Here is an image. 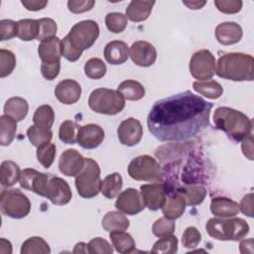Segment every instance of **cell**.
<instances>
[{
	"mask_svg": "<svg viewBox=\"0 0 254 254\" xmlns=\"http://www.w3.org/2000/svg\"><path fill=\"white\" fill-rule=\"evenodd\" d=\"M21 171L13 161H4L0 168V183L3 187H12L20 180Z\"/></svg>",
	"mask_w": 254,
	"mask_h": 254,
	"instance_id": "31",
	"label": "cell"
},
{
	"mask_svg": "<svg viewBox=\"0 0 254 254\" xmlns=\"http://www.w3.org/2000/svg\"><path fill=\"white\" fill-rule=\"evenodd\" d=\"M75 187L80 196L91 198L100 191V168L93 159H85L84 166L80 173L75 177Z\"/></svg>",
	"mask_w": 254,
	"mask_h": 254,
	"instance_id": "8",
	"label": "cell"
},
{
	"mask_svg": "<svg viewBox=\"0 0 254 254\" xmlns=\"http://www.w3.org/2000/svg\"><path fill=\"white\" fill-rule=\"evenodd\" d=\"M201 240V234L194 226H189L183 233L182 244L188 249L195 248Z\"/></svg>",
	"mask_w": 254,
	"mask_h": 254,
	"instance_id": "46",
	"label": "cell"
},
{
	"mask_svg": "<svg viewBox=\"0 0 254 254\" xmlns=\"http://www.w3.org/2000/svg\"><path fill=\"white\" fill-rule=\"evenodd\" d=\"M29 111V104L22 97H11L4 104V113L16 121L23 120Z\"/></svg>",
	"mask_w": 254,
	"mask_h": 254,
	"instance_id": "26",
	"label": "cell"
},
{
	"mask_svg": "<svg viewBox=\"0 0 254 254\" xmlns=\"http://www.w3.org/2000/svg\"><path fill=\"white\" fill-rule=\"evenodd\" d=\"M210 211L218 217H232L239 212V204L227 197H213L210 202Z\"/></svg>",
	"mask_w": 254,
	"mask_h": 254,
	"instance_id": "23",
	"label": "cell"
},
{
	"mask_svg": "<svg viewBox=\"0 0 254 254\" xmlns=\"http://www.w3.org/2000/svg\"><path fill=\"white\" fill-rule=\"evenodd\" d=\"M22 5L29 11H39L44 9L48 1H42V0H23L21 1Z\"/></svg>",
	"mask_w": 254,
	"mask_h": 254,
	"instance_id": "53",
	"label": "cell"
},
{
	"mask_svg": "<svg viewBox=\"0 0 254 254\" xmlns=\"http://www.w3.org/2000/svg\"><path fill=\"white\" fill-rule=\"evenodd\" d=\"M193 90L209 99H217L223 93L222 86L215 80H201L192 83Z\"/></svg>",
	"mask_w": 254,
	"mask_h": 254,
	"instance_id": "33",
	"label": "cell"
},
{
	"mask_svg": "<svg viewBox=\"0 0 254 254\" xmlns=\"http://www.w3.org/2000/svg\"><path fill=\"white\" fill-rule=\"evenodd\" d=\"M186 205L187 204L184 197L178 191H173L169 192L168 196L166 197L162 211L165 217L174 220L183 215Z\"/></svg>",
	"mask_w": 254,
	"mask_h": 254,
	"instance_id": "22",
	"label": "cell"
},
{
	"mask_svg": "<svg viewBox=\"0 0 254 254\" xmlns=\"http://www.w3.org/2000/svg\"><path fill=\"white\" fill-rule=\"evenodd\" d=\"M183 3L189 9L197 10V9H201L206 4V1H183Z\"/></svg>",
	"mask_w": 254,
	"mask_h": 254,
	"instance_id": "56",
	"label": "cell"
},
{
	"mask_svg": "<svg viewBox=\"0 0 254 254\" xmlns=\"http://www.w3.org/2000/svg\"><path fill=\"white\" fill-rule=\"evenodd\" d=\"M129 176L136 181L162 183L163 171L156 159L149 155H141L133 159L128 166Z\"/></svg>",
	"mask_w": 254,
	"mask_h": 254,
	"instance_id": "9",
	"label": "cell"
},
{
	"mask_svg": "<svg viewBox=\"0 0 254 254\" xmlns=\"http://www.w3.org/2000/svg\"><path fill=\"white\" fill-rule=\"evenodd\" d=\"M61 70V63L56 64H41V72L42 75L48 79L53 80L55 79Z\"/></svg>",
	"mask_w": 254,
	"mask_h": 254,
	"instance_id": "51",
	"label": "cell"
},
{
	"mask_svg": "<svg viewBox=\"0 0 254 254\" xmlns=\"http://www.w3.org/2000/svg\"><path fill=\"white\" fill-rule=\"evenodd\" d=\"M145 202L141 192L136 189H126L118 194L115 207L122 213L135 215L145 208Z\"/></svg>",
	"mask_w": 254,
	"mask_h": 254,
	"instance_id": "12",
	"label": "cell"
},
{
	"mask_svg": "<svg viewBox=\"0 0 254 254\" xmlns=\"http://www.w3.org/2000/svg\"><path fill=\"white\" fill-rule=\"evenodd\" d=\"M19 181L23 189L49 198L54 204L64 205L71 199V190L62 178L28 168L21 172Z\"/></svg>",
	"mask_w": 254,
	"mask_h": 254,
	"instance_id": "2",
	"label": "cell"
},
{
	"mask_svg": "<svg viewBox=\"0 0 254 254\" xmlns=\"http://www.w3.org/2000/svg\"><path fill=\"white\" fill-rule=\"evenodd\" d=\"M55 95L63 104L70 105L77 102L80 98L81 86L73 79H64L56 86Z\"/></svg>",
	"mask_w": 254,
	"mask_h": 254,
	"instance_id": "18",
	"label": "cell"
},
{
	"mask_svg": "<svg viewBox=\"0 0 254 254\" xmlns=\"http://www.w3.org/2000/svg\"><path fill=\"white\" fill-rule=\"evenodd\" d=\"M18 35L22 41L28 42L38 38L39 35V22L34 19H22L17 22Z\"/></svg>",
	"mask_w": 254,
	"mask_h": 254,
	"instance_id": "34",
	"label": "cell"
},
{
	"mask_svg": "<svg viewBox=\"0 0 254 254\" xmlns=\"http://www.w3.org/2000/svg\"><path fill=\"white\" fill-rule=\"evenodd\" d=\"M178 251V238L171 234L161 237L153 246L152 253H167L174 254Z\"/></svg>",
	"mask_w": 254,
	"mask_h": 254,
	"instance_id": "39",
	"label": "cell"
},
{
	"mask_svg": "<svg viewBox=\"0 0 254 254\" xmlns=\"http://www.w3.org/2000/svg\"><path fill=\"white\" fill-rule=\"evenodd\" d=\"M219 77L233 81H251L254 78V59L242 53H227L217 62L215 70Z\"/></svg>",
	"mask_w": 254,
	"mask_h": 254,
	"instance_id": "5",
	"label": "cell"
},
{
	"mask_svg": "<svg viewBox=\"0 0 254 254\" xmlns=\"http://www.w3.org/2000/svg\"><path fill=\"white\" fill-rule=\"evenodd\" d=\"M0 206L3 214L20 219L26 217L31 210L29 198L19 190H3L0 194Z\"/></svg>",
	"mask_w": 254,
	"mask_h": 254,
	"instance_id": "10",
	"label": "cell"
},
{
	"mask_svg": "<svg viewBox=\"0 0 254 254\" xmlns=\"http://www.w3.org/2000/svg\"><path fill=\"white\" fill-rule=\"evenodd\" d=\"M213 123L218 130L235 142H240L252 134V120L241 111L230 107L216 108Z\"/></svg>",
	"mask_w": 254,
	"mask_h": 254,
	"instance_id": "4",
	"label": "cell"
},
{
	"mask_svg": "<svg viewBox=\"0 0 254 254\" xmlns=\"http://www.w3.org/2000/svg\"><path fill=\"white\" fill-rule=\"evenodd\" d=\"M104 139V131L97 124H86L78 128L77 130V143L84 149L97 148Z\"/></svg>",
	"mask_w": 254,
	"mask_h": 254,
	"instance_id": "17",
	"label": "cell"
},
{
	"mask_svg": "<svg viewBox=\"0 0 254 254\" xmlns=\"http://www.w3.org/2000/svg\"><path fill=\"white\" fill-rule=\"evenodd\" d=\"M140 190L145 205L150 210H158L163 207L167 197V190L164 184H146L142 185Z\"/></svg>",
	"mask_w": 254,
	"mask_h": 254,
	"instance_id": "15",
	"label": "cell"
},
{
	"mask_svg": "<svg viewBox=\"0 0 254 254\" xmlns=\"http://www.w3.org/2000/svg\"><path fill=\"white\" fill-rule=\"evenodd\" d=\"M85 159L75 149L64 151L59 159V169L67 177H76L84 166Z\"/></svg>",
	"mask_w": 254,
	"mask_h": 254,
	"instance_id": "16",
	"label": "cell"
},
{
	"mask_svg": "<svg viewBox=\"0 0 254 254\" xmlns=\"http://www.w3.org/2000/svg\"><path fill=\"white\" fill-rule=\"evenodd\" d=\"M84 73L91 79H99L106 73V65L98 58L89 59L84 64Z\"/></svg>",
	"mask_w": 254,
	"mask_h": 254,
	"instance_id": "40",
	"label": "cell"
},
{
	"mask_svg": "<svg viewBox=\"0 0 254 254\" xmlns=\"http://www.w3.org/2000/svg\"><path fill=\"white\" fill-rule=\"evenodd\" d=\"M33 121L35 125L38 127L51 129L55 121V112L53 108L48 104L41 105L35 111Z\"/></svg>",
	"mask_w": 254,
	"mask_h": 254,
	"instance_id": "36",
	"label": "cell"
},
{
	"mask_svg": "<svg viewBox=\"0 0 254 254\" xmlns=\"http://www.w3.org/2000/svg\"><path fill=\"white\" fill-rule=\"evenodd\" d=\"M38 54L42 64L61 63V40L58 37H54L42 41L38 48Z\"/></svg>",
	"mask_w": 254,
	"mask_h": 254,
	"instance_id": "20",
	"label": "cell"
},
{
	"mask_svg": "<svg viewBox=\"0 0 254 254\" xmlns=\"http://www.w3.org/2000/svg\"><path fill=\"white\" fill-rule=\"evenodd\" d=\"M99 36V27L95 21L84 20L72 26L68 34L61 40L62 56L69 62L77 61L82 52L93 46Z\"/></svg>",
	"mask_w": 254,
	"mask_h": 254,
	"instance_id": "3",
	"label": "cell"
},
{
	"mask_svg": "<svg viewBox=\"0 0 254 254\" xmlns=\"http://www.w3.org/2000/svg\"><path fill=\"white\" fill-rule=\"evenodd\" d=\"M117 91L127 100H139L144 97L145 95V88L144 86L133 79H127L122 81L118 87Z\"/></svg>",
	"mask_w": 254,
	"mask_h": 254,
	"instance_id": "29",
	"label": "cell"
},
{
	"mask_svg": "<svg viewBox=\"0 0 254 254\" xmlns=\"http://www.w3.org/2000/svg\"><path fill=\"white\" fill-rule=\"evenodd\" d=\"M117 136L121 144L125 146L137 145L143 136V127L138 119L130 117L120 123L117 128Z\"/></svg>",
	"mask_w": 254,
	"mask_h": 254,
	"instance_id": "13",
	"label": "cell"
},
{
	"mask_svg": "<svg viewBox=\"0 0 254 254\" xmlns=\"http://www.w3.org/2000/svg\"><path fill=\"white\" fill-rule=\"evenodd\" d=\"M101 225L104 230L108 232L112 231H124L129 225V219L119 210L118 211H109L102 218Z\"/></svg>",
	"mask_w": 254,
	"mask_h": 254,
	"instance_id": "27",
	"label": "cell"
},
{
	"mask_svg": "<svg viewBox=\"0 0 254 254\" xmlns=\"http://www.w3.org/2000/svg\"><path fill=\"white\" fill-rule=\"evenodd\" d=\"M27 136L29 141L36 147L50 142L53 138V132L51 129H46L32 125L27 130Z\"/></svg>",
	"mask_w": 254,
	"mask_h": 254,
	"instance_id": "37",
	"label": "cell"
},
{
	"mask_svg": "<svg viewBox=\"0 0 254 254\" xmlns=\"http://www.w3.org/2000/svg\"><path fill=\"white\" fill-rule=\"evenodd\" d=\"M239 210H241L245 215L253 216V193L250 192L246 194L240 201Z\"/></svg>",
	"mask_w": 254,
	"mask_h": 254,
	"instance_id": "52",
	"label": "cell"
},
{
	"mask_svg": "<svg viewBox=\"0 0 254 254\" xmlns=\"http://www.w3.org/2000/svg\"><path fill=\"white\" fill-rule=\"evenodd\" d=\"M22 254H49L51 248L45 239L39 236L28 238L21 247Z\"/></svg>",
	"mask_w": 254,
	"mask_h": 254,
	"instance_id": "35",
	"label": "cell"
},
{
	"mask_svg": "<svg viewBox=\"0 0 254 254\" xmlns=\"http://www.w3.org/2000/svg\"><path fill=\"white\" fill-rule=\"evenodd\" d=\"M112 245L116 251L122 254L131 253L134 251L136 244L133 237L125 231H112L109 234Z\"/></svg>",
	"mask_w": 254,
	"mask_h": 254,
	"instance_id": "30",
	"label": "cell"
},
{
	"mask_svg": "<svg viewBox=\"0 0 254 254\" xmlns=\"http://www.w3.org/2000/svg\"><path fill=\"white\" fill-rule=\"evenodd\" d=\"M211 108L212 103L186 90L154 103L147 117L148 129L163 142L190 139L208 127Z\"/></svg>",
	"mask_w": 254,
	"mask_h": 254,
	"instance_id": "1",
	"label": "cell"
},
{
	"mask_svg": "<svg viewBox=\"0 0 254 254\" xmlns=\"http://www.w3.org/2000/svg\"><path fill=\"white\" fill-rule=\"evenodd\" d=\"M216 8L225 14H235L242 8V1L240 0H215Z\"/></svg>",
	"mask_w": 254,
	"mask_h": 254,
	"instance_id": "49",
	"label": "cell"
},
{
	"mask_svg": "<svg viewBox=\"0 0 254 254\" xmlns=\"http://www.w3.org/2000/svg\"><path fill=\"white\" fill-rule=\"evenodd\" d=\"M38 22H39V35L37 39L39 41L42 42L44 40L56 37L58 26L53 19L42 18L38 20Z\"/></svg>",
	"mask_w": 254,
	"mask_h": 254,
	"instance_id": "44",
	"label": "cell"
},
{
	"mask_svg": "<svg viewBox=\"0 0 254 254\" xmlns=\"http://www.w3.org/2000/svg\"><path fill=\"white\" fill-rule=\"evenodd\" d=\"M216 70L215 58L208 50L195 52L190 61V74L198 81L210 79Z\"/></svg>",
	"mask_w": 254,
	"mask_h": 254,
	"instance_id": "11",
	"label": "cell"
},
{
	"mask_svg": "<svg viewBox=\"0 0 254 254\" xmlns=\"http://www.w3.org/2000/svg\"><path fill=\"white\" fill-rule=\"evenodd\" d=\"M239 249H240V252L243 253V254H245V253H253V239L249 238V239L242 240L240 242Z\"/></svg>",
	"mask_w": 254,
	"mask_h": 254,
	"instance_id": "55",
	"label": "cell"
},
{
	"mask_svg": "<svg viewBox=\"0 0 254 254\" xmlns=\"http://www.w3.org/2000/svg\"><path fill=\"white\" fill-rule=\"evenodd\" d=\"M176 191H178L184 197L186 204L190 206L201 203L207 193L206 189L200 185H189L179 188Z\"/></svg>",
	"mask_w": 254,
	"mask_h": 254,
	"instance_id": "25",
	"label": "cell"
},
{
	"mask_svg": "<svg viewBox=\"0 0 254 254\" xmlns=\"http://www.w3.org/2000/svg\"><path fill=\"white\" fill-rule=\"evenodd\" d=\"M175 229H176L175 222L172 219H169L165 216L157 219L152 226V231L154 235H156L159 238L173 234Z\"/></svg>",
	"mask_w": 254,
	"mask_h": 254,
	"instance_id": "45",
	"label": "cell"
},
{
	"mask_svg": "<svg viewBox=\"0 0 254 254\" xmlns=\"http://www.w3.org/2000/svg\"><path fill=\"white\" fill-rule=\"evenodd\" d=\"M57 153V148L56 145L53 143H46L38 147L37 149V158L39 163L44 167V168H50L52 164L54 163L55 157Z\"/></svg>",
	"mask_w": 254,
	"mask_h": 254,
	"instance_id": "41",
	"label": "cell"
},
{
	"mask_svg": "<svg viewBox=\"0 0 254 254\" xmlns=\"http://www.w3.org/2000/svg\"><path fill=\"white\" fill-rule=\"evenodd\" d=\"M129 56L135 64L147 67L156 62L157 51L151 43L146 41H137L130 47Z\"/></svg>",
	"mask_w": 254,
	"mask_h": 254,
	"instance_id": "14",
	"label": "cell"
},
{
	"mask_svg": "<svg viewBox=\"0 0 254 254\" xmlns=\"http://www.w3.org/2000/svg\"><path fill=\"white\" fill-rule=\"evenodd\" d=\"M95 2L93 0H69L67 2V7L68 10L71 13L74 14H80V13H84L86 11H89L93 8Z\"/></svg>",
	"mask_w": 254,
	"mask_h": 254,
	"instance_id": "50",
	"label": "cell"
},
{
	"mask_svg": "<svg viewBox=\"0 0 254 254\" xmlns=\"http://www.w3.org/2000/svg\"><path fill=\"white\" fill-rule=\"evenodd\" d=\"M16 66V57L8 50H0V77H6L12 73Z\"/></svg>",
	"mask_w": 254,
	"mask_h": 254,
	"instance_id": "43",
	"label": "cell"
},
{
	"mask_svg": "<svg viewBox=\"0 0 254 254\" xmlns=\"http://www.w3.org/2000/svg\"><path fill=\"white\" fill-rule=\"evenodd\" d=\"M0 252L3 254L12 253V245L10 241L6 240L5 238L0 239Z\"/></svg>",
	"mask_w": 254,
	"mask_h": 254,
	"instance_id": "57",
	"label": "cell"
},
{
	"mask_svg": "<svg viewBox=\"0 0 254 254\" xmlns=\"http://www.w3.org/2000/svg\"><path fill=\"white\" fill-rule=\"evenodd\" d=\"M243 36L242 28L235 22L220 23L215 28V37L219 44L229 46L238 43Z\"/></svg>",
	"mask_w": 254,
	"mask_h": 254,
	"instance_id": "19",
	"label": "cell"
},
{
	"mask_svg": "<svg viewBox=\"0 0 254 254\" xmlns=\"http://www.w3.org/2000/svg\"><path fill=\"white\" fill-rule=\"evenodd\" d=\"M129 49L122 41L109 42L104 48V58L110 64H122L128 60Z\"/></svg>",
	"mask_w": 254,
	"mask_h": 254,
	"instance_id": "21",
	"label": "cell"
},
{
	"mask_svg": "<svg viewBox=\"0 0 254 254\" xmlns=\"http://www.w3.org/2000/svg\"><path fill=\"white\" fill-rule=\"evenodd\" d=\"M88 252L91 254H111L113 248L107 240L101 237H95L88 243Z\"/></svg>",
	"mask_w": 254,
	"mask_h": 254,
	"instance_id": "47",
	"label": "cell"
},
{
	"mask_svg": "<svg viewBox=\"0 0 254 254\" xmlns=\"http://www.w3.org/2000/svg\"><path fill=\"white\" fill-rule=\"evenodd\" d=\"M155 1L134 0L126 8V17L132 22H142L149 18Z\"/></svg>",
	"mask_w": 254,
	"mask_h": 254,
	"instance_id": "24",
	"label": "cell"
},
{
	"mask_svg": "<svg viewBox=\"0 0 254 254\" xmlns=\"http://www.w3.org/2000/svg\"><path fill=\"white\" fill-rule=\"evenodd\" d=\"M241 149L245 157L249 160H253V137L252 134L242 140Z\"/></svg>",
	"mask_w": 254,
	"mask_h": 254,
	"instance_id": "54",
	"label": "cell"
},
{
	"mask_svg": "<svg viewBox=\"0 0 254 254\" xmlns=\"http://www.w3.org/2000/svg\"><path fill=\"white\" fill-rule=\"evenodd\" d=\"M17 131V121L12 117L3 114L0 117V144L2 146L10 145Z\"/></svg>",
	"mask_w": 254,
	"mask_h": 254,
	"instance_id": "32",
	"label": "cell"
},
{
	"mask_svg": "<svg viewBox=\"0 0 254 254\" xmlns=\"http://www.w3.org/2000/svg\"><path fill=\"white\" fill-rule=\"evenodd\" d=\"M208 235L217 240L238 241L249 233L248 223L239 217L210 218L205 225Z\"/></svg>",
	"mask_w": 254,
	"mask_h": 254,
	"instance_id": "6",
	"label": "cell"
},
{
	"mask_svg": "<svg viewBox=\"0 0 254 254\" xmlns=\"http://www.w3.org/2000/svg\"><path fill=\"white\" fill-rule=\"evenodd\" d=\"M72 252L73 253H89L88 252V244H86L84 242H79L74 246Z\"/></svg>",
	"mask_w": 254,
	"mask_h": 254,
	"instance_id": "58",
	"label": "cell"
},
{
	"mask_svg": "<svg viewBox=\"0 0 254 254\" xmlns=\"http://www.w3.org/2000/svg\"><path fill=\"white\" fill-rule=\"evenodd\" d=\"M78 125L71 120L64 121L59 130V137L61 141L65 144H75L77 142L76 130H78Z\"/></svg>",
	"mask_w": 254,
	"mask_h": 254,
	"instance_id": "42",
	"label": "cell"
},
{
	"mask_svg": "<svg viewBox=\"0 0 254 254\" xmlns=\"http://www.w3.org/2000/svg\"><path fill=\"white\" fill-rule=\"evenodd\" d=\"M123 180L119 173H113L106 176L103 181H101L100 191L101 193L107 198H114L116 197L122 189Z\"/></svg>",
	"mask_w": 254,
	"mask_h": 254,
	"instance_id": "28",
	"label": "cell"
},
{
	"mask_svg": "<svg viewBox=\"0 0 254 254\" xmlns=\"http://www.w3.org/2000/svg\"><path fill=\"white\" fill-rule=\"evenodd\" d=\"M88 105L96 113L115 115L124 109L125 99L117 90L101 87L90 93Z\"/></svg>",
	"mask_w": 254,
	"mask_h": 254,
	"instance_id": "7",
	"label": "cell"
},
{
	"mask_svg": "<svg viewBox=\"0 0 254 254\" xmlns=\"http://www.w3.org/2000/svg\"><path fill=\"white\" fill-rule=\"evenodd\" d=\"M18 35V25L17 22L12 20L4 19L0 21V40L6 41L10 40Z\"/></svg>",
	"mask_w": 254,
	"mask_h": 254,
	"instance_id": "48",
	"label": "cell"
},
{
	"mask_svg": "<svg viewBox=\"0 0 254 254\" xmlns=\"http://www.w3.org/2000/svg\"><path fill=\"white\" fill-rule=\"evenodd\" d=\"M105 24L110 32L114 34H119L125 30L128 21L126 15L119 12H111L106 15Z\"/></svg>",
	"mask_w": 254,
	"mask_h": 254,
	"instance_id": "38",
	"label": "cell"
}]
</instances>
